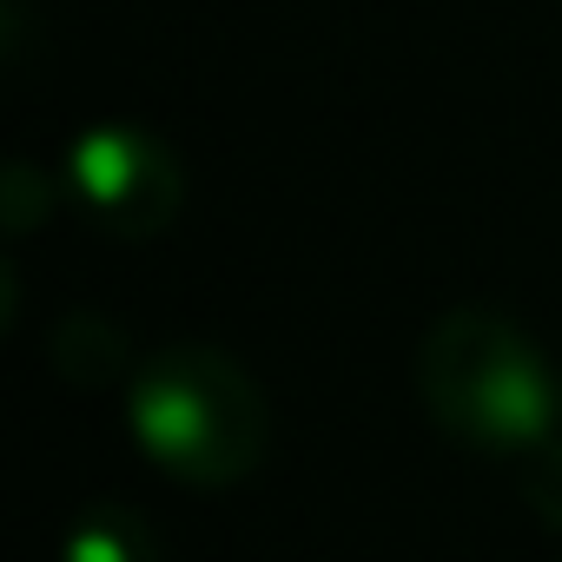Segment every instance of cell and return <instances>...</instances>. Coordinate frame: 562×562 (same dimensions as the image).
Segmentation results:
<instances>
[{
	"instance_id": "6da1fadb",
	"label": "cell",
	"mask_w": 562,
	"mask_h": 562,
	"mask_svg": "<svg viewBox=\"0 0 562 562\" xmlns=\"http://www.w3.org/2000/svg\"><path fill=\"white\" fill-rule=\"evenodd\" d=\"M417 391L437 430L470 450H542L562 430V378L503 312H443L417 351Z\"/></svg>"
},
{
	"instance_id": "7a4b0ae2",
	"label": "cell",
	"mask_w": 562,
	"mask_h": 562,
	"mask_svg": "<svg viewBox=\"0 0 562 562\" xmlns=\"http://www.w3.org/2000/svg\"><path fill=\"white\" fill-rule=\"evenodd\" d=\"M133 437L186 490H232L265 463V397L212 345H172L133 371Z\"/></svg>"
},
{
	"instance_id": "3957f363",
	"label": "cell",
	"mask_w": 562,
	"mask_h": 562,
	"mask_svg": "<svg viewBox=\"0 0 562 562\" xmlns=\"http://www.w3.org/2000/svg\"><path fill=\"white\" fill-rule=\"evenodd\" d=\"M67 192L106 238H159L186 205V172L166 139L139 126H93L67 153Z\"/></svg>"
},
{
	"instance_id": "277c9868",
	"label": "cell",
	"mask_w": 562,
	"mask_h": 562,
	"mask_svg": "<svg viewBox=\"0 0 562 562\" xmlns=\"http://www.w3.org/2000/svg\"><path fill=\"white\" fill-rule=\"evenodd\" d=\"M67 562H159V542H153V529H146L133 509L100 503V509H87V516L74 522Z\"/></svg>"
},
{
	"instance_id": "5b68a950",
	"label": "cell",
	"mask_w": 562,
	"mask_h": 562,
	"mask_svg": "<svg viewBox=\"0 0 562 562\" xmlns=\"http://www.w3.org/2000/svg\"><path fill=\"white\" fill-rule=\"evenodd\" d=\"M54 364L74 378V384H113L120 371H126V345H120V331H106L100 318H67L60 325V338H54Z\"/></svg>"
},
{
	"instance_id": "8992f818",
	"label": "cell",
	"mask_w": 562,
	"mask_h": 562,
	"mask_svg": "<svg viewBox=\"0 0 562 562\" xmlns=\"http://www.w3.org/2000/svg\"><path fill=\"white\" fill-rule=\"evenodd\" d=\"M536 463H529V483H522V496H529V509L549 522V529H562V437H549L542 450H529Z\"/></svg>"
}]
</instances>
